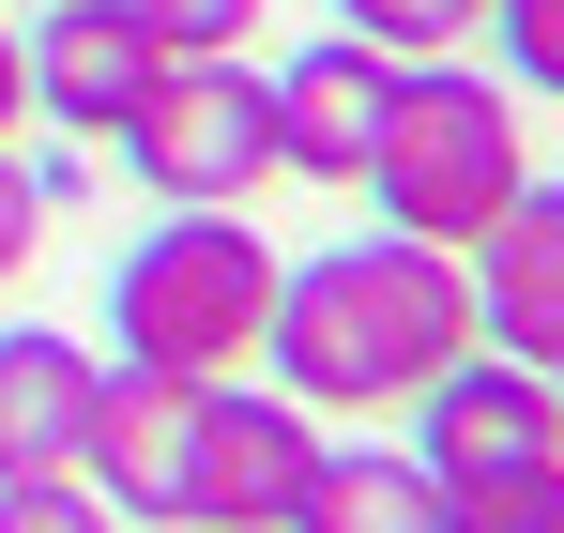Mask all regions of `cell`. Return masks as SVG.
I'll list each match as a JSON object with an SVG mask.
<instances>
[{"instance_id": "cell-1", "label": "cell", "mask_w": 564, "mask_h": 533, "mask_svg": "<svg viewBox=\"0 0 564 533\" xmlns=\"http://www.w3.org/2000/svg\"><path fill=\"white\" fill-rule=\"evenodd\" d=\"M473 351V260L458 244H412V229H351L321 260L275 274V396L305 412H412L443 366Z\"/></svg>"}, {"instance_id": "cell-2", "label": "cell", "mask_w": 564, "mask_h": 533, "mask_svg": "<svg viewBox=\"0 0 564 533\" xmlns=\"http://www.w3.org/2000/svg\"><path fill=\"white\" fill-rule=\"evenodd\" d=\"M275 244L245 214H153L122 260H107V366H169V381H245L275 336Z\"/></svg>"}, {"instance_id": "cell-3", "label": "cell", "mask_w": 564, "mask_h": 533, "mask_svg": "<svg viewBox=\"0 0 564 533\" xmlns=\"http://www.w3.org/2000/svg\"><path fill=\"white\" fill-rule=\"evenodd\" d=\"M519 183H534L519 91L473 77V62H412V77H397V122H381V153H367L351 198H381V229H412V244H473Z\"/></svg>"}, {"instance_id": "cell-4", "label": "cell", "mask_w": 564, "mask_h": 533, "mask_svg": "<svg viewBox=\"0 0 564 533\" xmlns=\"http://www.w3.org/2000/svg\"><path fill=\"white\" fill-rule=\"evenodd\" d=\"M107 153L138 168L153 214H198V198H214V214H245V198L275 183V77H260L245 46H229V62H169Z\"/></svg>"}, {"instance_id": "cell-5", "label": "cell", "mask_w": 564, "mask_h": 533, "mask_svg": "<svg viewBox=\"0 0 564 533\" xmlns=\"http://www.w3.org/2000/svg\"><path fill=\"white\" fill-rule=\"evenodd\" d=\"M321 457V412L275 396L260 366L245 381H198L184 396V457H169V519L184 533H290V488Z\"/></svg>"}, {"instance_id": "cell-6", "label": "cell", "mask_w": 564, "mask_h": 533, "mask_svg": "<svg viewBox=\"0 0 564 533\" xmlns=\"http://www.w3.org/2000/svg\"><path fill=\"white\" fill-rule=\"evenodd\" d=\"M15 46H31V107H46V138H122L138 91L169 77V46H153L138 0H46V31H15Z\"/></svg>"}, {"instance_id": "cell-7", "label": "cell", "mask_w": 564, "mask_h": 533, "mask_svg": "<svg viewBox=\"0 0 564 533\" xmlns=\"http://www.w3.org/2000/svg\"><path fill=\"white\" fill-rule=\"evenodd\" d=\"M397 77H412V62H381L367 31L290 46V77H275V168L290 183H367L381 122H397Z\"/></svg>"}, {"instance_id": "cell-8", "label": "cell", "mask_w": 564, "mask_h": 533, "mask_svg": "<svg viewBox=\"0 0 564 533\" xmlns=\"http://www.w3.org/2000/svg\"><path fill=\"white\" fill-rule=\"evenodd\" d=\"M458 260H473V351H519L564 381V183H519Z\"/></svg>"}, {"instance_id": "cell-9", "label": "cell", "mask_w": 564, "mask_h": 533, "mask_svg": "<svg viewBox=\"0 0 564 533\" xmlns=\"http://www.w3.org/2000/svg\"><path fill=\"white\" fill-rule=\"evenodd\" d=\"M93 396H107V351H77L62 320H15L0 336V472H77Z\"/></svg>"}, {"instance_id": "cell-10", "label": "cell", "mask_w": 564, "mask_h": 533, "mask_svg": "<svg viewBox=\"0 0 564 533\" xmlns=\"http://www.w3.org/2000/svg\"><path fill=\"white\" fill-rule=\"evenodd\" d=\"M184 396H198V381H169V366H107V396H93V443H77V472H93V488L122 503V519H169Z\"/></svg>"}, {"instance_id": "cell-11", "label": "cell", "mask_w": 564, "mask_h": 533, "mask_svg": "<svg viewBox=\"0 0 564 533\" xmlns=\"http://www.w3.org/2000/svg\"><path fill=\"white\" fill-rule=\"evenodd\" d=\"M290 533H443L427 457H412V443H321L305 488H290Z\"/></svg>"}, {"instance_id": "cell-12", "label": "cell", "mask_w": 564, "mask_h": 533, "mask_svg": "<svg viewBox=\"0 0 564 533\" xmlns=\"http://www.w3.org/2000/svg\"><path fill=\"white\" fill-rule=\"evenodd\" d=\"M443 533H564V443H503V457H427Z\"/></svg>"}, {"instance_id": "cell-13", "label": "cell", "mask_w": 564, "mask_h": 533, "mask_svg": "<svg viewBox=\"0 0 564 533\" xmlns=\"http://www.w3.org/2000/svg\"><path fill=\"white\" fill-rule=\"evenodd\" d=\"M336 31H367L381 62H458L488 31V0H336Z\"/></svg>"}, {"instance_id": "cell-14", "label": "cell", "mask_w": 564, "mask_h": 533, "mask_svg": "<svg viewBox=\"0 0 564 533\" xmlns=\"http://www.w3.org/2000/svg\"><path fill=\"white\" fill-rule=\"evenodd\" d=\"M0 533H122L93 472H0Z\"/></svg>"}, {"instance_id": "cell-15", "label": "cell", "mask_w": 564, "mask_h": 533, "mask_svg": "<svg viewBox=\"0 0 564 533\" xmlns=\"http://www.w3.org/2000/svg\"><path fill=\"white\" fill-rule=\"evenodd\" d=\"M46 214H62V198H46V153H15V138H0V290L46 260Z\"/></svg>"}, {"instance_id": "cell-16", "label": "cell", "mask_w": 564, "mask_h": 533, "mask_svg": "<svg viewBox=\"0 0 564 533\" xmlns=\"http://www.w3.org/2000/svg\"><path fill=\"white\" fill-rule=\"evenodd\" d=\"M138 15H153V46H169V62H229V46L260 31V0H138Z\"/></svg>"}, {"instance_id": "cell-17", "label": "cell", "mask_w": 564, "mask_h": 533, "mask_svg": "<svg viewBox=\"0 0 564 533\" xmlns=\"http://www.w3.org/2000/svg\"><path fill=\"white\" fill-rule=\"evenodd\" d=\"M488 31H503V62L534 77V107H564V0H488Z\"/></svg>"}, {"instance_id": "cell-18", "label": "cell", "mask_w": 564, "mask_h": 533, "mask_svg": "<svg viewBox=\"0 0 564 533\" xmlns=\"http://www.w3.org/2000/svg\"><path fill=\"white\" fill-rule=\"evenodd\" d=\"M31 122V46H15V15H0V138Z\"/></svg>"}, {"instance_id": "cell-19", "label": "cell", "mask_w": 564, "mask_h": 533, "mask_svg": "<svg viewBox=\"0 0 564 533\" xmlns=\"http://www.w3.org/2000/svg\"><path fill=\"white\" fill-rule=\"evenodd\" d=\"M138 533H184V519H138Z\"/></svg>"}]
</instances>
